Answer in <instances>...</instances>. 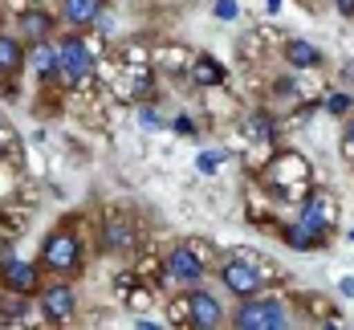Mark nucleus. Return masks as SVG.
<instances>
[{"label": "nucleus", "instance_id": "b1692460", "mask_svg": "<svg viewBox=\"0 0 354 330\" xmlns=\"http://www.w3.org/2000/svg\"><path fill=\"white\" fill-rule=\"evenodd\" d=\"M334 8H338V17L354 21V0H334Z\"/></svg>", "mask_w": 354, "mask_h": 330}, {"label": "nucleus", "instance_id": "6ab92c4d", "mask_svg": "<svg viewBox=\"0 0 354 330\" xmlns=\"http://www.w3.org/2000/svg\"><path fill=\"white\" fill-rule=\"evenodd\" d=\"M351 107H354V98H351V94H342V90L326 98V110H330V114H346Z\"/></svg>", "mask_w": 354, "mask_h": 330}, {"label": "nucleus", "instance_id": "9b49d317", "mask_svg": "<svg viewBox=\"0 0 354 330\" xmlns=\"http://www.w3.org/2000/svg\"><path fill=\"white\" fill-rule=\"evenodd\" d=\"M135 224L127 217H110L106 224H102V249L106 253H114V257H127L131 249H135Z\"/></svg>", "mask_w": 354, "mask_h": 330}, {"label": "nucleus", "instance_id": "f03ea898", "mask_svg": "<svg viewBox=\"0 0 354 330\" xmlns=\"http://www.w3.org/2000/svg\"><path fill=\"white\" fill-rule=\"evenodd\" d=\"M41 269L57 277H73L82 269V237L73 228H53L41 245Z\"/></svg>", "mask_w": 354, "mask_h": 330}, {"label": "nucleus", "instance_id": "39448f33", "mask_svg": "<svg viewBox=\"0 0 354 330\" xmlns=\"http://www.w3.org/2000/svg\"><path fill=\"white\" fill-rule=\"evenodd\" d=\"M176 318L187 322V327H196V330H216L220 322H224V306H220L216 293L200 290V286H187L183 302L176 306Z\"/></svg>", "mask_w": 354, "mask_h": 330}, {"label": "nucleus", "instance_id": "412c9836", "mask_svg": "<svg viewBox=\"0 0 354 330\" xmlns=\"http://www.w3.org/2000/svg\"><path fill=\"white\" fill-rule=\"evenodd\" d=\"M216 167H220V155L216 151H204L200 155V172H216Z\"/></svg>", "mask_w": 354, "mask_h": 330}, {"label": "nucleus", "instance_id": "4468645a", "mask_svg": "<svg viewBox=\"0 0 354 330\" xmlns=\"http://www.w3.org/2000/svg\"><path fill=\"white\" fill-rule=\"evenodd\" d=\"M53 29H57V21H53L45 8H33V4H29V8L21 12V33L29 37V45H33V41H49Z\"/></svg>", "mask_w": 354, "mask_h": 330}, {"label": "nucleus", "instance_id": "2eb2a0df", "mask_svg": "<svg viewBox=\"0 0 354 330\" xmlns=\"http://www.w3.org/2000/svg\"><path fill=\"white\" fill-rule=\"evenodd\" d=\"M285 62H289L293 70H314V66H322L326 57H322L318 45H310V41L293 37V41H285Z\"/></svg>", "mask_w": 354, "mask_h": 330}, {"label": "nucleus", "instance_id": "f8f14e48", "mask_svg": "<svg viewBox=\"0 0 354 330\" xmlns=\"http://www.w3.org/2000/svg\"><path fill=\"white\" fill-rule=\"evenodd\" d=\"M106 12V0H62V21L73 29H90L98 25V17Z\"/></svg>", "mask_w": 354, "mask_h": 330}, {"label": "nucleus", "instance_id": "ddd939ff", "mask_svg": "<svg viewBox=\"0 0 354 330\" xmlns=\"http://www.w3.org/2000/svg\"><path fill=\"white\" fill-rule=\"evenodd\" d=\"M29 66V49H25V41L12 33H0V77H12V73H21Z\"/></svg>", "mask_w": 354, "mask_h": 330}, {"label": "nucleus", "instance_id": "9d476101", "mask_svg": "<svg viewBox=\"0 0 354 330\" xmlns=\"http://www.w3.org/2000/svg\"><path fill=\"white\" fill-rule=\"evenodd\" d=\"M29 70L41 77V86H53L62 82V62H57V41H33L29 45Z\"/></svg>", "mask_w": 354, "mask_h": 330}, {"label": "nucleus", "instance_id": "20e7f679", "mask_svg": "<svg viewBox=\"0 0 354 330\" xmlns=\"http://www.w3.org/2000/svg\"><path fill=\"white\" fill-rule=\"evenodd\" d=\"M232 327L236 330H285L289 327V310L273 297H241L236 314H232Z\"/></svg>", "mask_w": 354, "mask_h": 330}, {"label": "nucleus", "instance_id": "f257e3e1", "mask_svg": "<svg viewBox=\"0 0 354 330\" xmlns=\"http://www.w3.org/2000/svg\"><path fill=\"white\" fill-rule=\"evenodd\" d=\"M57 62H62V82L77 90L94 77V66H98V49L90 45V37L82 33H70L57 41Z\"/></svg>", "mask_w": 354, "mask_h": 330}, {"label": "nucleus", "instance_id": "aec40b11", "mask_svg": "<svg viewBox=\"0 0 354 330\" xmlns=\"http://www.w3.org/2000/svg\"><path fill=\"white\" fill-rule=\"evenodd\" d=\"M139 118H142V127H147V131H155V127H163V118L155 114V107H142V110H139Z\"/></svg>", "mask_w": 354, "mask_h": 330}, {"label": "nucleus", "instance_id": "4be33fe9", "mask_svg": "<svg viewBox=\"0 0 354 330\" xmlns=\"http://www.w3.org/2000/svg\"><path fill=\"white\" fill-rule=\"evenodd\" d=\"M216 17L232 21V17H236V4H232V0H216Z\"/></svg>", "mask_w": 354, "mask_h": 330}, {"label": "nucleus", "instance_id": "dca6fc26", "mask_svg": "<svg viewBox=\"0 0 354 330\" xmlns=\"http://www.w3.org/2000/svg\"><path fill=\"white\" fill-rule=\"evenodd\" d=\"M187 73H192L196 86H220V82H224V66H216L212 57H192Z\"/></svg>", "mask_w": 354, "mask_h": 330}, {"label": "nucleus", "instance_id": "7ed1b4c3", "mask_svg": "<svg viewBox=\"0 0 354 330\" xmlns=\"http://www.w3.org/2000/svg\"><path fill=\"white\" fill-rule=\"evenodd\" d=\"M0 277H4V290L8 293L33 297V293L41 290V261L21 257L12 241H0Z\"/></svg>", "mask_w": 354, "mask_h": 330}, {"label": "nucleus", "instance_id": "0eeeda50", "mask_svg": "<svg viewBox=\"0 0 354 330\" xmlns=\"http://www.w3.org/2000/svg\"><path fill=\"white\" fill-rule=\"evenodd\" d=\"M163 269H167V277H176L179 286H200L204 273H208V257H204L200 245H176L163 257Z\"/></svg>", "mask_w": 354, "mask_h": 330}, {"label": "nucleus", "instance_id": "393cba45", "mask_svg": "<svg viewBox=\"0 0 354 330\" xmlns=\"http://www.w3.org/2000/svg\"><path fill=\"white\" fill-rule=\"evenodd\" d=\"M176 131H179V135H192V131H196V122L183 114V118H176Z\"/></svg>", "mask_w": 354, "mask_h": 330}, {"label": "nucleus", "instance_id": "a211bd4d", "mask_svg": "<svg viewBox=\"0 0 354 330\" xmlns=\"http://www.w3.org/2000/svg\"><path fill=\"white\" fill-rule=\"evenodd\" d=\"M248 135L265 143V139L273 135V127H269V118H265V114H252V118H248Z\"/></svg>", "mask_w": 354, "mask_h": 330}, {"label": "nucleus", "instance_id": "1a4fd4ad", "mask_svg": "<svg viewBox=\"0 0 354 330\" xmlns=\"http://www.w3.org/2000/svg\"><path fill=\"white\" fill-rule=\"evenodd\" d=\"M297 220H301L310 232H318L322 241H326V232H330L334 220H338V204H334V196H330V192H314V196H306L301 217Z\"/></svg>", "mask_w": 354, "mask_h": 330}, {"label": "nucleus", "instance_id": "5701e85b", "mask_svg": "<svg viewBox=\"0 0 354 330\" xmlns=\"http://www.w3.org/2000/svg\"><path fill=\"white\" fill-rule=\"evenodd\" d=\"M342 147H346V155H351V163H354V118H346V139H342Z\"/></svg>", "mask_w": 354, "mask_h": 330}, {"label": "nucleus", "instance_id": "f3484780", "mask_svg": "<svg viewBox=\"0 0 354 330\" xmlns=\"http://www.w3.org/2000/svg\"><path fill=\"white\" fill-rule=\"evenodd\" d=\"M281 237L289 241V245H293V249H318V245H322V237H318V232H310V228H306L301 220L285 224V232H281Z\"/></svg>", "mask_w": 354, "mask_h": 330}, {"label": "nucleus", "instance_id": "423d86ee", "mask_svg": "<svg viewBox=\"0 0 354 330\" xmlns=\"http://www.w3.org/2000/svg\"><path fill=\"white\" fill-rule=\"evenodd\" d=\"M220 286L232 297H257L265 290V273L257 261H248V253H236L228 261H220Z\"/></svg>", "mask_w": 354, "mask_h": 330}, {"label": "nucleus", "instance_id": "a878e982", "mask_svg": "<svg viewBox=\"0 0 354 330\" xmlns=\"http://www.w3.org/2000/svg\"><path fill=\"white\" fill-rule=\"evenodd\" d=\"M4 293H8V290H4V277H0V297H4Z\"/></svg>", "mask_w": 354, "mask_h": 330}, {"label": "nucleus", "instance_id": "6e6552de", "mask_svg": "<svg viewBox=\"0 0 354 330\" xmlns=\"http://www.w3.org/2000/svg\"><path fill=\"white\" fill-rule=\"evenodd\" d=\"M37 306H41V318L45 322H53V327H62V322H70L73 314H77V293H73L70 282H53V286H41L37 290Z\"/></svg>", "mask_w": 354, "mask_h": 330}]
</instances>
